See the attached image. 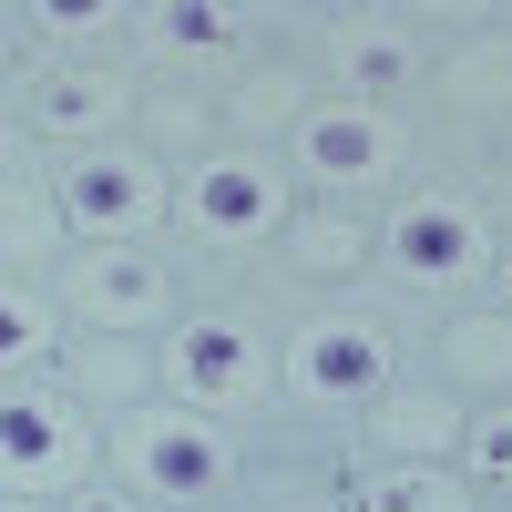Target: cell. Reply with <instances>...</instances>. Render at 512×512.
Instances as JSON below:
<instances>
[{
	"label": "cell",
	"instance_id": "6da1fadb",
	"mask_svg": "<svg viewBox=\"0 0 512 512\" xmlns=\"http://www.w3.org/2000/svg\"><path fill=\"white\" fill-rule=\"evenodd\" d=\"M113 461H123V482H134L144 502H216L236 482V441L205 410H185V400L123 410L113 420Z\"/></svg>",
	"mask_w": 512,
	"mask_h": 512
},
{
	"label": "cell",
	"instance_id": "7a4b0ae2",
	"mask_svg": "<svg viewBox=\"0 0 512 512\" xmlns=\"http://www.w3.org/2000/svg\"><path fill=\"white\" fill-rule=\"evenodd\" d=\"M0 472L31 502H72L93 482V410L72 390H52V379H11V400H0Z\"/></svg>",
	"mask_w": 512,
	"mask_h": 512
},
{
	"label": "cell",
	"instance_id": "3957f363",
	"mask_svg": "<svg viewBox=\"0 0 512 512\" xmlns=\"http://www.w3.org/2000/svg\"><path fill=\"white\" fill-rule=\"evenodd\" d=\"M164 400H185V410H205V420H236V410H256L277 390V359H267V338H256L246 318H185V328H164Z\"/></svg>",
	"mask_w": 512,
	"mask_h": 512
},
{
	"label": "cell",
	"instance_id": "277c9868",
	"mask_svg": "<svg viewBox=\"0 0 512 512\" xmlns=\"http://www.w3.org/2000/svg\"><path fill=\"white\" fill-rule=\"evenodd\" d=\"M62 318L82 338H154L175 328V267H154L144 246H82L62 267Z\"/></svg>",
	"mask_w": 512,
	"mask_h": 512
},
{
	"label": "cell",
	"instance_id": "5b68a950",
	"mask_svg": "<svg viewBox=\"0 0 512 512\" xmlns=\"http://www.w3.org/2000/svg\"><path fill=\"white\" fill-rule=\"evenodd\" d=\"M175 216H185L195 246H226V256H236V246L287 236V226H297V195H287V175H277L267 154H205L195 175H185V205H175Z\"/></svg>",
	"mask_w": 512,
	"mask_h": 512
},
{
	"label": "cell",
	"instance_id": "8992f818",
	"mask_svg": "<svg viewBox=\"0 0 512 512\" xmlns=\"http://www.w3.org/2000/svg\"><path fill=\"white\" fill-rule=\"evenodd\" d=\"M62 216L82 246H134L144 226H164V164L134 144H103V154H72L62 164Z\"/></svg>",
	"mask_w": 512,
	"mask_h": 512
},
{
	"label": "cell",
	"instance_id": "52a82bcc",
	"mask_svg": "<svg viewBox=\"0 0 512 512\" xmlns=\"http://www.w3.org/2000/svg\"><path fill=\"white\" fill-rule=\"evenodd\" d=\"M390 328H379V318H359V308H328V318H308V328H297L287 338V390L297 400H318V410H349V400H379V390H390Z\"/></svg>",
	"mask_w": 512,
	"mask_h": 512
},
{
	"label": "cell",
	"instance_id": "ba28073f",
	"mask_svg": "<svg viewBox=\"0 0 512 512\" xmlns=\"http://www.w3.org/2000/svg\"><path fill=\"white\" fill-rule=\"evenodd\" d=\"M482 267H502L482 205H461V195H410L400 216H390V277H400V287H461V277H482Z\"/></svg>",
	"mask_w": 512,
	"mask_h": 512
},
{
	"label": "cell",
	"instance_id": "9c48e42d",
	"mask_svg": "<svg viewBox=\"0 0 512 512\" xmlns=\"http://www.w3.org/2000/svg\"><path fill=\"white\" fill-rule=\"evenodd\" d=\"M297 164H308V185H338V195L390 185L400 123L369 113V103H308V113H297Z\"/></svg>",
	"mask_w": 512,
	"mask_h": 512
},
{
	"label": "cell",
	"instance_id": "30bf717a",
	"mask_svg": "<svg viewBox=\"0 0 512 512\" xmlns=\"http://www.w3.org/2000/svg\"><path fill=\"white\" fill-rule=\"evenodd\" d=\"M461 431H472V420H461L451 390H379L369 400V441L390 451V461H451Z\"/></svg>",
	"mask_w": 512,
	"mask_h": 512
},
{
	"label": "cell",
	"instance_id": "8fae6325",
	"mask_svg": "<svg viewBox=\"0 0 512 512\" xmlns=\"http://www.w3.org/2000/svg\"><path fill=\"white\" fill-rule=\"evenodd\" d=\"M338 82H349V103H369V113H390L400 93H410V72H420V52H410V31L400 21H338Z\"/></svg>",
	"mask_w": 512,
	"mask_h": 512
},
{
	"label": "cell",
	"instance_id": "7c38bea8",
	"mask_svg": "<svg viewBox=\"0 0 512 512\" xmlns=\"http://www.w3.org/2000/svg\"><path fill=\"white\" fill-rule=\"evenodd\" d=\"M123 113H134L123 72H52V82H41V134H62V144H82V154H103Z\"/></svg>",
	"mask_w": 512,
	"mask_h": 512
},
{
	"label": "cell",
	"instance_id": "4fadbf2b",
	"mask_svg": "<svg viewBox=\"0 0 512 512\" xmlns=\"http://www.w3.org/2000/svg\"><path fill=\"white\" fill-rule=\"evenodd\" d=\"M154 379H164V359H144L134 349V338H82V349H72V400L82 410H144V390H154Z\"/></svg>",
	"mask_w": 512,
	"mask_h": 512
},
{
	"label": "cell",
	"instance_id": "5bb4252c",
	"mask_svg": "<svg viewBox=\"0 0 512 512\" xmlns=\"http://www.w3.org/2000/svg\"><path fill=\"white\" fill-rule=\"evenodd\" d=\"M349 512H472V482L451 461H379L349 492Z\"/></svg>",
	"mask_w": 512,
	"mask_h": 512
},
{
	"label": "cell",
	"instance_id": "9a60e30c",
	"mask_svg": "<svg viewBox=\"0 0 512 512\" xmlns=\"http://www.w3.org/2000/svg\"><path fill=\"white\" fill-rule=\"evenodd\" d=\"M144 41L175 62H216L246 41V11H226V0H164V11H144Z\"/></svg>",
	"mask_w": 512,
	"mask_h": 512
},
{
	"label": "cell",
	"instance_id": "2e32d148",
	"mask_svg": "<svg viewBox=\"0 0 512 512\" xmlns=\"http://www.w3.org/2000/svg\"><path fill=\"white\" fill-rule=\"evenodd\" d=\"M0 246H11V277L52 267V256L72 246V216H62V195H52V185H11V205H0Z\"/></svg>",
	"mask_w": 512,
	"mask_h": 512
},
{
	"label": "cell",
	"instance_id": "e0dca14e",
	"mask_svg": "<svg viewBox=\"0 0 512 512\" xmlns=\"http://www.w3.org/2000/svg\"><path fill=\"white\" fill-rule=\"evenodd\" d=\"M0 359H11V379H41V359H62V318L31 277L0 287Z\"/></svg>",
	"mask_w": 512,
	"mask_h": 512
},
{
	"label": "cell",
	"instance_id": "ac0fdd59",
	"mask_svg": "<svg viewBox=\"0 0 512 512\" xmlns=\"http://www.w3.org/2000/svg\"><path fill=\"white\" fill-rule=\"evenodd\" d=\"M441 369L461 379V390H512V308L502 318H451Z\"/></svg>",
	"mask_w": 512,
	"mask_h": 512
},
{
	"label": "cell",
	"instance_id": "d6986e66",
	"mask_svg": "<svg viewBox=\"0 0 512 512\" xmlns=\"http://www.w3.org/2000/svg\"><path fill=\"white\" fill-rule=\"evenodd\" d=\"M287 256H297L308 277H349L359 256H369V226L349 216V205H328V216H297V226H287Z\"/></svg>",
	"mask_w": 512,
	"mask_h": 512
},
{
	"label": "cell",
	"instance_id": "ffe728a7",
	"mask_svg": "<svg viewBox=\"0 0 512 512\" xmlns=\"http://www.w3.org/2000/svg\"><path fill=\"white\" fill-rule=\"evenodd\" d=\"M461 461H472V482H512V400L461 431Z\"/></svg>",
	"mask_w": 512,
	"mask_h": 512
},
{
	"label": "cell",
	"instance_id": "44dd1931",
	"mask_svg": "<svg viewBox=\"0 0 512 512\" xmlns=\"http://www.w3.org/2000/svg\"><path fill=\"white\" fill-rule=\"evenodd\" d=\"M441 82H451V93H512V41H472Z\"/></svg>",
	"mask_w": 512,
	"mask_h": 512
},
{
	"label": "cell",
	"instance_id": "7402d4cb",
	"mask_svg": "<svg viewBox=\"0 0 512 512\" xmlns=\"http://www.w3.org/2000/svg\"><path fill=\"white\" fill-rule=\"evenodd\" d=\"M287 103H297V82H287V72H246V82H236V113H246V123H277Z\"/></svg>",
	"mask_w": 512,
	"mask_h": 512
},
{
	"label": "cell",
	"instance_id": "603a6c76",
	"mask_svg": "<svg viewBox=\"0 0 512 512\" xmlns=\"http://www.w3.org/2000/svg\"><path fill=\"white\" fill-rule=\"evenodd\" d=\"M62 512H144V492H134V482H82Z\"/></svg>",
	"mask_w": 512,
	"mask_h": 512
},
{
	"label": "cell",
	"instance_id": "cb8c5ba5",
	"mask_svg": "<svg viewBox=\"0 0 512 512\" xmlns=\"http://www.w3.org/2000/svg\"><path fill=\"white\" fill-rule=\"evenodd\" d=\"M11 512H62V502H31V492H11Z\"/></svg>",
	"mask_w": 512,
	"mask_h": 512
},
{
	"label": "cell",
	"instance_id": "d4e9b609",
	"mask_svg": "<svg viewBox=\"0 0 512 512\" xmlns=\"http://www.w3.org/2000/svg\"><path fill=\"white\" fill-rule=\"evenodd\" d=\"M502 277H512V256H502Z\"/></svg>",
	"mask_w": 512,
	"mask_h": 512
}]
</instances>
